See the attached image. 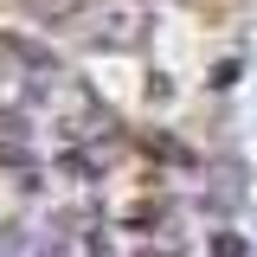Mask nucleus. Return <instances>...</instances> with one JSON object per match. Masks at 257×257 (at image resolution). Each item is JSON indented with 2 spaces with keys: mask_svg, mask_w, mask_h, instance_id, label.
<instances>
[{
  "mask_svg": "<svg viewBox=\"0 0 257 257\" xmlns=\"http://www.w3.org/2000/svg\"><path fill=\"white\" fill-rule=\"evenodd\" d=\"M71 26H77V45H90V52H135V45H148V7L142 0H90Z\"/></svg>",
  "mask_w": 257,
  "mask_h": 257,
  "instance_id": "obj_1",
  "label": "nucleus"
},
{
  "mask_svg": "<svg viewBox=\"0 0 257 257\" xmlns=\"http://www.w3.org/2000/svg\"><path fill=\"white\" fill-rule=\"evenodd\" d=\"M26 7L39 13V20H64V26H71V20H77V13H84L90 0H26Z\"/></svg>",
  "mask_w": 257,
  "mask_h": 257,
  "instance_id": "obj_2",
  "label": "nucleus"
}]
</instances>
